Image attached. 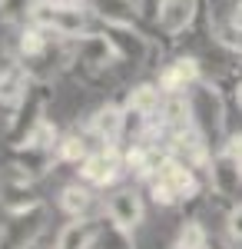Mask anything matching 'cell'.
Here are the masks:
<instances>
[{
	"instance_id": "obj_8",
	"label": "cell",
	"mask_w": 242,
	"mask_h": 249,
	"mask_svg": "<svg viewBox=\"0 0 242 249\" xmlns=\"http://www.w3.org/2000/svg\"><path fill=\"white\" fill-rule=\"evenodd\" d=\"M199 80H206L203 73V63L196 57H173L169 63H163V70L156 73V87L163 90V96H176V93H189Z\"/></svg>"
},
{
	"instance_id": "obj_29",
	"label": "cell",
	"mask_w": 242,
	"mask_h": 249,
	"mask_svg": "<svg viewBox=\"0 0 242 249\" xmlns=\"http://www.w3.org/2000/svg\"><path fill=\"white\" fill-rule=\"evenodd\" d=\"M232 7H242V0H229V10H232Z\"/></svg>"
},
{
	"instance_id": "obj_19",
	"label": "cell",
	"mask_w": 242,
	"mask_h": 249,
	"mask_svg": "<svg viewBox=\"0 0 242 249\" xmlns=\"http://www.w3.org/2000/svg\"><path fill=\"white\" fill-rule=\"evenodd\" d=\"M60 133H63V130L56 126L53 120H50V116H43L37 126H34V130L27 133V140L20 143L17 150H50V153H53V150H56V140H60Z\"/></svg>"
},
{
	"instance_id": "obj_3",
	"label": "cell",
	"mask_w": 242,
	"mask_h": 249,
	"mask_svg": "<svg viewBox=\"0 0 242 249\" xmlns=\"http://www.w3.org/2000/svg\"><path fill=\"white\" fill-rule=\"evenodd\" d=\"M50 100H53V83H50V80H34L30 90H27V96H23L17 107L10 110V116H7V143H10V150H17L20 143L27 140V133L47 116Z\"/></svg>"
},
{
	"instance_id": "obj_1",
	"label": "cell",
	"mask_w": 242,
	"mask_h": 249,
	"mask_svg": "<svg viewBox=\"0 0 242 249\" xmlns=\"http://www.w3.org/2000/svg\"><path fill=\"white\" fill-rule=\"evenodd\" d=\"M186 96H189V110H192V130L206 140V146L212 153H219L225 146V140L232 136V130H229V103H225L219 83L206 77Z\"/></svg>"
},
{
	"instance_id": "obj_23",
	"label": "cell",
	"mask_w": 242,
	"mask_h": 249,
	"mask_svg": "<svg viewBox=\"0 0 242 249\" xmlns=\"http://www.w3.org/2000/svg\"><path fill=\"white\" fill-rule=\"evenodd\" d=\"M225 236L232 243H242V206H232L225 213Z\"/></svg>"
},
{
	"instance_id": "obj_9",
	"label": "cell",
	"mask_w": 242,
	"mask_h": 249,
	"mask_svg": "<svg viewBox=\"0 0 242 249\" xmlns=\"http://www.w3.org/2000/svg\"><path fill=\"white\" fill-rule=\"evenodd\" d=\"M203 14V0H163L159 17H156V30L166 40H176L179 34H186L196 27V20Z\"/></svg>"
},
{
	"instance_id": "obj_24",
	"label": "cell",
	"mask_w": 242,
	"mask_h": 249,
	"mask_svg": "<svg viewBox=\"0 0 242 249\" xmlns=\"http://www.w3.org/2000/svg\"><path fill=\"white\" fill-rule=\"evenodd\" d=\"M139 3V14H143V20H146L149 27L156 23V17H159V7H163V0H136Z\"/></svg>"
},
{
	"instance_id": "obj_31",
	"label": "cell",
	"mask_w": 242,
	"mask_h": 249,
	"mask_svg": "<svg viewBox=\"0 0 242 249\" xmlns=\"http://www.w3.org/2000/svg\"><path fill=\"white\" fill-rule=\"evenodd\" d=\"M169 249H186V246H179V243H173V246H169Z\"/></svg>"
},
{
	"instance_id": "obj_21",
	"label": "cell",
	"mask_w": 242,
	"mask_h": 249,
	"mask_svg": "<svg viewBox=\"0 0 242 249\" xmlns=\"http://www.w3.org/2000/svg\"><path fill=\"white\" fill-rule=\"evenodd\" d=\"M176 243H179V246H186V249H209V230H206L196 216H189V219L179 223Z\"/></svg>"
},
{
	"instance_id": "obj_20",
	"label": "cell",
	"mask_w": 242,
	"mask_h": 249,
	"mask_svg": "<svg viewBox=\"0 0 242 249\" xmlns=\"http://www.w3.org/2000/svg\"><path fill=\"white\" fill-rule=\"evenodd\" d=\"M212 40H216L223 50H229L236 60H242V23H232L229 17L216 20V23H212Z\"/></svg>"
},
{
	"instance_id": "obj_2",
	"label": "cell",
	"mask_w": 242,
	"mask_h": 249,
	"mask_svg": "<svg viewBox=\"0 0 242 249\" xmlns=\"http://www.w3.org/2000/svg\"><path fill=\"white\" fill-rule=\"evenodd\" d=\"M146 186H149V199H153L156 206H166V210H173V206H186V203H192V199L203 196L199 170H192V166L173 160V156L163 163V170L156 173Z\"/></svg>"
},
{
	"instance_id": "obj_30",
	"label": "cell",
	"mask_w": 242,
	"mask_h": 249,
	"mask_svg": "<svg viewBox=\"0 0 242 249\" xmlns=\"http://www.w3.org/2000/svg\"><path fill=\"white\" fill-rule=\"evenodd\" d=\"M0 249H3V223H0Z\"/></svg>"
},
{
	"instance_id": "obj_13",
	"label": "cell",
	"mask_w": 242,
	"mask_h": 249,
	"mask_svg": "<svg viewBox=\"0 0 242 249\" xmlns=\"http://www.w3.org/2000/svg\"><path fill=\"white\" fill-rule=\"evenodd\" d=\"M56 163L60 160L50 150H10V176L14 179L37 183V179H43L47 173L53 170Z\"/></svg>"
},
{
	"instance_id": "obj_25",
	"label": "cell",
	"mask_w": 242,
	"mask_h": 249,
	"mask_svg": "<svg viewBox=\"0 0 242 249\" xmlns=\"http://www.w3.org/2000/svg\"><path fill=\"white\" fill-rule=\"evenodd\" d=\"M223 150H229V153L239 160V166H242V133H232L229 140H225V146H223Z\"/></svg>"
},
{
	"instance_id": "obj_11",
	"label": "cell",
	"mask_w": 242,
	"mask_h": 249,
	"mask_svg": "<svg viewBox=\"0 0 242 249\" xmlns=\"http://www.w3.org/2000/svg\"><path fill=\"white\" fill-rule=\"evenodd\" d=\"M0 210L7 213V216H27V213L43 210V199H40V193H37V183L7 176V183L0 186Z\"/></svg>"
},
{
	"instance_id": "obj_27",
	"label": "cell",
	"mask_w": 242,
	"mask_h": 249,
	"mask_svg": "<svg viewBox=\"0 0 242 249\" xmlns=\"http://www.w3.org/2000/svg\"><path fill=\"white\" fill-rule=\"evenodd\" d=\"M232 103L242 110V80H236V83H232Z\"/></svg>"
},
{
	"instance_id": "obj_6",
	"label": "cell",
	"mask_w": 242,
	"mask_h": 249,
	"mask_svg": "<svg viewBox=\"0 0 242 249\" xmlns=\"http://www.w3.org/2000/svg\"><path fill=\"white\" fill-rule=\"evenodd\" d=\"M123 173H126V166H123V150L120 146H96L93 153L76 166L80 183H86L90 190H113Z\"/></svg>"
},
{
	"instance_id": "obj_18",
	"label": "cell",
	"mask_w": 242,
	"mask_h": 249,
	"mask_svg": "<svg viewBox=\"0 0 242 249\" xmlns=\"http://www.w3.org/2000/svg\"><path fill=\"white\" fill-rule=\"evenodd\" d=\"M96 249H136V236L133 230L116 226L103 213L96 216Z\"/></svg>"
},
{
	"instance_id": "obj_28",
	"label": "cell",
	"mask_w": 242,
	"mask_h": 249,
	"mask_svg": "<svg viewBox=\"0 0 242 249\" xmlns=\"http://www.w3.org/2000/svg\"><path fill=\"white\" fill-rule=\"evenodd\" d=\"M10 60H14V57H7V53H3V50H0V73H3V70H7V67H10Z\"/></svg>"
},
{
	"instance_id": "obj_4",
	"label": "cell",
	"mask_w": 242,
	"mask_h": 249,
	"mask_svg": "<svg viewBox=\"0 0 242 249\" xmlns=\"http://www.w3.org/2000/svg\"><path fill=\"white\" fill-rule=\"evenodd\" d=\"M120 63L113 43L106 40V34L96 27L86 30L80 40H73V73H80L83 80H100L106 77V70H113Z\"/></svg>"
},
{
	"instance_id": "obj_14",
	"label": "cell",
	"mask_w": 242,
	"mask_h": 249,
	"mask_svg": "<svg viewBox=\"0 0 242 249\" xmlns=\"http://www.w3.org/2000/svg\"><path fill=\"white\" fill-rule=\"evenodd\" d=\"M53 249H96V216L67 219L53 232Z\"/></svg>"
},
{
	"instance_id": "obj_22",
	"label": "cell",
	"mask_w": 242,
	"mask_h": 249,
	"mask_svg": "<svg viewBox=\"0 0 242 249\" xmlns=\"http://www.w3.org/2000/svg\"><path fill=\"white\" fill-rule=\"evenodd\" d=\"M37 0H0V23L3 27H23L30 20V10H34Z\"/></svg>"
},
{
	"instance_id": "obj_7",
	"label": "cell",
	"mask_w": 242,
	"mask_h": 249,
	"mask_svg": "<svg viewBox=\"0 0 242 249\" xmlns=\"http://www.w3.org/2000/svg\"><path fill=\"white\" fill-rule=\"evenodd\" d=\"M103 216L113 219L116 226L136 232L146 219V199L136 186H113L103 199Z\"/></svg>"
},
{
	"instance_id": "obj_10",
	"label": "cell",
	"mask_w": 242,
	"mask_h": 249,
	"mask_svg": "<svg viewBox=\"0 0 242 249\" xmlns=\"http://www.w3.org/2000/svg\"><path fill=\"white\" fill-rule=\"evenodd\" d=\"M93 146H120L123 143V107L120 103H103L96 107L93 113L86 116V126H83Z\"/></svg>"
},
{
	"instance_id": "obj_15",
	"label": "cell",
	"mask_w": 242,
	"mask_h": 249,
	"mask_svg": "<svg viewBox=\"0 0 242 249\" xmlns=\"http://www.w3.org/2000/svg\"><path fill=\"white\" fill-rule=\"evenodd\" d=\"M93 140H90V133L86 130H80V126H70V130H63L60 133V140H56V160L60 163H67V166H80L86 156L93 153Z\"/></svg>"
},
{
	"instance_id": "obj_17",
	"label": "cell",
	"mask_w": 242,
	"mask_h": 249,
	"mask_svg": "<svg viewBox=\"0 0 242 249\" xmlns=\"http://www.w3.org/2000/svg\"><path fill=\"white\" fill-rule=\"evenodd\" d=\"M120 107L153 116V113H159V107H163V90L156 87V80H143V83H136V87L126 90V96H123Z\"/></svg>"
},
{
	"instance_id": "obj_12",
	"label": "cell",
	"mask_w": 242,
	"mask_h": 249,
	"mask_svg": "<svg viewBox=\"0 0 242 249\" xmlns=\"http://www.w3.org/2000/svg\"><path fill=\"white\" fill-rule=\"evenodd\" d=\"M86 10L96 23H120V27H149L136 0H86Z\"/></svg>"
},
{
	"instance_id": "obj_26",
	"label": "cell",
	"mask_w": 242,
	"mask_h": 249,
	"mask_svg": "<svg viewBox=\"0 0 242 249\" xmlns=\"http://www.w3.org/2000/svg\"><path fill=\"white\" fill-rule=\"evenodd\" d=\"M23 249H53V239H50V230H47V232H40L37 239H34V243H27Z\"/></svg>"
},
{
	"instance_id": "obj_16",
	"label": "cell",
	"mask_w": 242,
	"mask_h": 249,
	"mask_svg": "<svg viewBox=\"0 0 242 249\" xmlns=\"http://www.w3.org/2000/svg\"><path fill=\"white\" fill-rule=\"evenodd\" d=\"M56 206L63 210L67 219H80V216H93V206H96V196L86 183H67L60 196H56Z\"/></svg>"
},
{
	"instance_id": "obj_5",
	"label": "cell",
	"mask_w": 242,
	"mask_h": 249,
	"mask_svg": "<svg viewBox=\"0 0 242 249\" xmlns=\"http://www.w3.org/2000/svg\"><path fill=\"white\" fill-rule=\"evenodd\" d=\"M206 179H209V196H216L225 206V213L232 206H242V166L229 150L212 153L206 166Z\"/></svg>"
}]
</instances>
